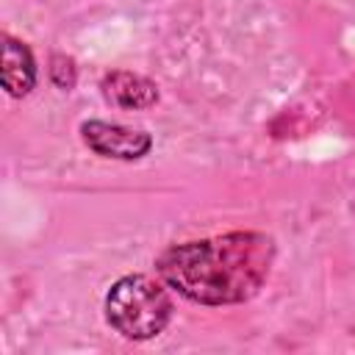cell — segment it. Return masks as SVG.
<instances>
[{
    "instance_id": "cell-1",
    "label": "cell",
    "mask_w": 355,
    "mask_h": 355,
    "mask_svg": "<svg viewBox=\"0 0 355 355\" xmlns=\"http://www.w3.org/2000/svg\"><path fill=\"white\" fill-rule=\"evenodd\" d=\"M275 261V241L258 230L166 247L155 269L180 297L200 305H236L258 294Z\"/></svg>"
},
{
    "instance_id": "cell-2",
    "label": "cell",
    "mask_w": 355,
    "mask_h": 355,
    "mask_svg": "<svg viewBox=\"0 0 355 355\" xmlns=\"http://www.w3.org/2000/svg\"><path fill=\"white\" fill-rule=\"evenodd\" d=\"M172 311L175 305L166 288L147 275L119 277L105 294L108 324L130 341H147L164 333L172 319Z\"/></svg>"
},
{
    "instance_id": "cell-3",
    "label": "cell",
    "mask_w": 355,
    "mask_h": 355,
    "mask_svg": "<svg viewBox=\"0 0 355 355\" xmlns=\"http://www.w3.org/2000/svg\"><path fill=\"white\" fill-rule=\"evenodd\" d=\"M80 139L83 144L103 155V158H116V161H136L150 153L153 139L144 130L125 128L116 122H103V119H89L80 125Z\"/></svg>"
},
{
    "instance_id": "cell-4",
    "label": "cell",
    "mask_w": 355,
    "mask_h": 355,
    "mask_svg": "<svg viewBox=\"0 0 355 355\" xmlns=\"http://www.w3.org/2000/svg\"><path fill=\"white\" fill-rule=\"evenodd\" d=\"M100 89H103V97L119 108H150L158 103V86L150 78L128 69L105 72L100 80Z\"/></svg>"
},
{
    "instance_id": "cell-5",
    "label": "cell",
    "mask_w": 355,
    "mask_h": 355,
    "mask_svg": "<svg viewBox=\"0 0 355 355\" xmlns=\"http://www.w3.org/2000/svg\"><path fill=\"white\" fill-rule=\"evenodd\" d=\"M3 89L11 97H25L36 83V61L25 42L3 33Z\"/></svg>"
},
{
    "instance_id": "cell-6",
    "label": "cell",
    "mask_w": 355,
    "mask_h": 355,
    "mask_svg": "<svg viewBox=\"0 0 355 355\" xmlns=\"http://www.w3.org/2000/svg\"><path fill=\"white\" fill-rule=\"evenodd\" d=\"M50 80L58 86V89H72L75 80H78V69H75V61L69 55H53L50 58Z\"/></svg>"
}]
</instances>
